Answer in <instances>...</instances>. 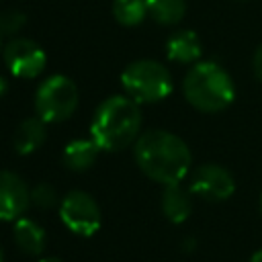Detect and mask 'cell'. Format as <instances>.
Listing matches in <instances>:
<instances>
[{
	"label": "cell",
	"mask_w": 262,
	"mask_h": 262,
	"mask_svg": "<svg viewBox=\"0 0 262 262\" xmlns=\"http://www.w3.org/2000/svg\"><path fill=\"white\" fill-rule=\"evenodd\" d=\"M31 205L37 207V209H41V211L59 207V199H57V192H55L53 184H49V182L35 184L31 188Z\"/></svg>",
	"instance_id": "cell-17"
},
{
	"label": "cell",
	"mask_w": 262,
	"mask_h": 262,
	"mask_svg": "<svg viewBox=\"0 0 262 262\" xmlns=\"http://www.w3.org/2000/svg\"><path fill=\"white\" fill-rule=\"evenodd\" d=\"M113 16L123 27H137L147 16V0H115Z\"/></svg>",
	"instance_id": "cell-16"
},
{
	"label": "cell",
	"mask_w": 262,
	"mask_h": 262,
	"mask_svg": "<svg viewBox=\"0 0 262 262\" xmlns=\"http://www.w3.org/2000/svg\"><path fill=\"white\" fill-rule=\"evenodd\" d=\"M121 86L135 102L147 104L170 96L174 82L164 63L156 59H135L121 72Z\"/></svg>",
	"instance_id": "cell-4"
},
{
	"label": "cell",
	"mask_w": 262,
	"mask_h": 262,
	"mask_svg": "<svg viewBox=\"0 0 262 262\" xmlns=\"http://www.w3.org/2000/svg\"><path fill=\"white\" fill-rule=\"evenodd\" d=\"M260 213H262V194H260Z\"/></svg>",
	"instance_id": "cell-24"
},
{
	"label": "cell",
	"mask_w": 262,
	"mask_h": 262,
	"mask_svg": "<svg viewBox=\"0 0 262 262\" xmlns=\"http://www.w3.org/2000/svg\"><path fill=\"white\" fill-rule=\"evenodd\" d=\"M190 190L182 188L180 184H166L162 190V213L172 223H182L192 213V199Z\"/></svg>",
	"instance_id": "cell-14"
},
{
	"label": "cell",
	"mask_w": 262,
	"mask_h": 262,
	"mask_svg": "<svg viewBox=\"0 0 262 262\" xmlns=\"http://www.w3.org/2000/svg\"><path fill=\"white\" fill-rule=\"evenodd\" d=\"M166 55H168V59H172L176 63L201 61L203 45H201L199 35L190 29H180V31L172 33L166 41Z\"/></svg>",
	"instance_id": "cell-10"
},
{
	"label": "cell",
	"mask_w": 262,
	"mask_h": 262,
	"mask_svg": "<svg viewBox=\"0 0 262 262\" xmlns=\"http://www.w3.org/2000/svg\"><path fill=\"white\" fill-rule=\"evenodd\" d=\"M27 23L25 12L10 8V10H2L0 12V35H16Z\"/></svg>",
	"instance_id": "cell-18"
},
{
	"label": "cell",
	"mask_w": 262,
	"mask_h": 262,
	"mask_svg": "<svg viewBox=\"0 0 262 262\" xmlns=\"http://www.w3.org/2000/svg\"><path fill=\"white\" fill-rule=\"evenodd\" d=\"M188 190L203 201L221 203L235 192V178L219 164H203L190 172Z\"/></svg>",
	"instance_id": "cell-8"
},
{
	"label": "cell",
	"mask_w": 262,
	"mask_h": 262,
	"mask_svg": "<svg viewBox=\"0 0 262 262\" xmlns=\"http://www.w3.org/2000/svg\"><path fill=\"white\" fill-rule=\"evenodd\" d=\"M39 262H63V260L57 256H43V258H39Z\"/></svg>",
	"instance_id": "cell-21"
},
{
	"label": "cell",
	"mask_w": 262,
	"mask_h": 262,
	"mask_svg": "<svg viewBox=\"0 0 262 262\" xmlns=\"http://www.w3.org/2000/svg\"><path fill=\"white\" fill-rule=\"evenodd\" d=\"M133 158L147 178L164 186L180 184L192 166V156L184 139L164 129L143 131L133 143Z\"/></svg>",
	"instance_id": "cell-1"
},
{
	"label": "cell",
	"mask_w": 262,
	"mask_h": 262,
	"mask_svg": "<svg viewBox=\"0 0 262 262\" xmlns=\"http://www.w3.org/2000/svg\"><path fill=\"white\" fill-rule=\"evenodd\" d=\"M59 219L76 235L90 237L100 229V207L92 194L84 190H70L59 201Z\"/></svg>",
	"instance_id": "cell-6"
},
{
	"label": "cell",
	"mask_w": 262,
	"mask_h": 262,
	"mask_svg": "<svg viewBox=\"0 0 262 262\" xmlns=\"http://www.w3.org/2000/svg\"><path fill=\"white\" fill-rule=\"evenodd\" d=\"M0 262H4V254H2V248H0Z\"/></svg>",
	"instance_id": "cell-23"
},
{
	"label": "cell",
	"mask_w": 262,
	"mask_h": 262,
	"mask_svg": "<svg viewBox=\"0 0 262 262\" xmlns=\"http://www.w3.org/2000/svg\"><path fill=\"white\" fill-rule=\"evenodd\" d=\"M47 137V123L43 119L35 117H27L18 123L14 137H12V147L16 149V154L20 156H29L33 151H37Z\"/></svg>",
	"instance_id": "cell-11"
},
{
	"label": "cell",
	"mask_w": 262,
	"mask_h": 262,
	"mask_svg": "<svg viewBox=\"0 0 262 262\" xmlns=\"http://www.w3.org/2000/svg\"><path fill=\"white\" fill-rule=\"evenodd\" d=\"M31 205V186L14 172L0 170V221H16Z\"/></svg>",
	"instance_id": "cell-9"
},
{
	"label": "cell",
	"mask_w": 262,
	"mask_h": 262,
	"mask_svg": "<svg viewBox=\"0 0 262 262\" xmlns=\"http://www.w3.org/2000/svg\"><path fill=\"white\" fill-rule=\"evenodd\" d=\"M80 102V92L74 80L63 74L45 78L35 92V115L45 123H61L70 119Z\"/></svg>",
	"instance_id": "cell-5"
},
{
	"label": "cell",
	"mask_w": 262,
	"mask_h": 262,
	"mask_svg": "<svg viewBox=\"0 0 262 262\" xmlns=\"http://www.w3.org/2000/svg\"><path fill=\"white\" fill-rule=\"evenodd\" d=\"M100 147L96 145V141L92 137H78L72 139L66 147H63V166L72 172H86L88 168L94 166L96 158H98Z\"/></svg>",
	"instance_id": "cell-13"
},
{
	"label": "cell",
	"mask_w": 262,
	"mask_h": 262,
	"mask_svg": "<svg viewBox=\"0 0 262 262\" xmlns=\"http://www.w3.org/2000/svg\"><path fill=\"white\" fill-rule=\"evenodd\" d=\"M248 262H262V248L260 250H256L252 256H250V260Z\"/></svg>",
	"instance_id": "cell-20"
},
{
	"label": "cell",
	"mask_w": 262,
	"mask_h": 262,
	"mask_svg": "<svg viewBox=\"0 0 262 262\" xmlns=\"http://www.w3.org/2000/svg\"><path fill=\"white\" fill-rule=\"evenodd\" d=\"M4 90H6V82H4V78H0V96L4 94Z\"/></svg>",
	"instance_id": "cell-22"
},
{
	"label": "cell",
	"mask_w": 262,
	"mask_h": 262,
	"mask_svg": "<svg viewBox=\"0 0 262 262\" xmlns=\"http://www.w3.org/2000/svg\"><path fill=\"white\" fill-rule=\"evenodd\" d=\"M2 61L6 70L23 80L37 78L45 66H47V55L39 43L33 39L25 37H14L2 47Z\"/></svg>",
	"instance_id": "cell-7"
},
{
	"label": "cell",
	"mask_w": 262,
	"mask_h": 262,
	"mask_svg": "<svg viewBox=\"0 0 262 262\" xmlns=\"http://www.w3.org/2000/svg\"><path fill=\"white\" fill-rule=\"evenodd\" d=\"M12 235H14L16 248L25 256H41L45 252L47 235H45V229L37 221L27 219V217H18L14 221V227H12Z\"/></svg>",
	"instance_id": "cell-12"
},
{
	"label": "cell",
	"mask_w": 262,
	"mask_h": 262,
	"mask_svg": "<svg viewBox=\"0 0 262 262\" xmlns=\"http://www.w3.org/2000/svg\"><path fill=\"white\" fill-rule=\"evenodd\" d=\"M141 108L131 96L104 98L90 121V137L104 151H123L141 135Z\"/></svg>",
	"instance_id": "cell-2"
},
{
	"label": "cell",
	"mask_w": 262,
	"mask_h": 262,
	"mask_svg": "<svg viewBox=\"0 0 262 262\" xmlns=\"http://www.w3.org/2000/svg\"><path fill=\"white\" fill-rule=\"evenodd\" d=\"M186 14V0H147V16L158 25H178Z\"/></svg>",
	"instance_id": "cell-15"
},
{
	"label": "cell",
	"mask_w": 262,
	"mask_h": 262,
	"mask_svg": "<svg viewBox=\"0 0 262 262\" xmlns=\"http://www.w3.org/2000/svg\"><path fill=\"white\" fill-rule=\"evenodd\" d=\"M252 68H254V74L258 80H262V45H258V49L254 51V57H252Z\"/></svg>",
	"instance_id": "cell-19"
},
{
	"label": "cell",
	"mask_w": 262,
	"mask_h": 262,
	"mask_svg": "<svg viewBox=\"0 0 262 262\" xmlns=\"http://www.w3.org/2000/svg\"><path fill=\"white\" fill-rule=\"evenodd\" d=\"M182 92L201 113H219L235 98L233 78L217 61H196L182 80Z\"/></svg>",
	"instance_id": "cell-3"
}]
</instances>
